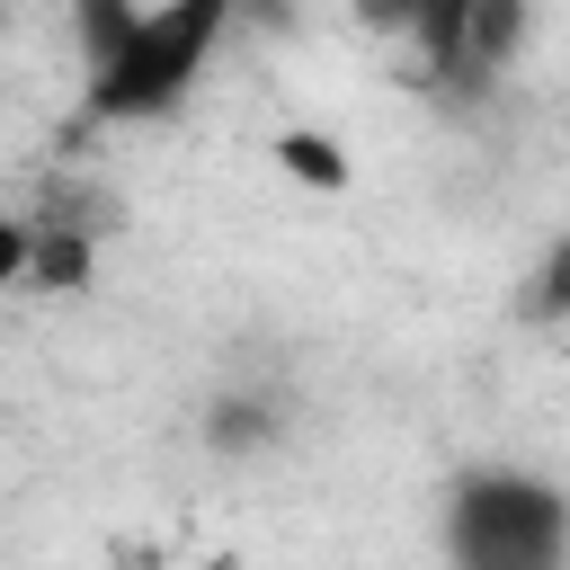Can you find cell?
Returning <instances> with one entry per match:
<instances>
[{
  "instance_id": "3",
  "label": "cell",
  "mask_w": 570,
  "mask_h": 570,
  "mask_svg": "<svg viewBox=\"0 0 570 570\" xmlns=\"http://www.w3.org/2000/svg\"><path fill=\"white\" fill-rule=\"evenodd\" d=\"M205 445H214V454H258V445H276V410L249 401V392H223V401L205 410Z\"/></svg>"
},
{
  "instance_id": "4",
  "label": "cell",
  "mask_w": 570,
  "mask_h": 570,
  "mask_svg": "<svg viewBox=\"0 0 570 570\" xmlns=\"http://www.w3.org/2000/svg\"><path fill=\"white\" fill-rule=\"evenodd\" d=\"M276 160H285L303 187H347V160L330 151V134H285V142H276Z\"/></svg>"
},
{
  "instance_id": "5",
  "label": "cell",
  "mask_w": 570,
  "mask_h": 570,
  "mask_svg": "<svg viewBox=\"0 0 570 570\" xmlns=\"http://www.w3.org/2000/svg\"><path fill=\"white\" fill-rule=\"evenodd\" d=\"M27 240H36V223L0 205V294H9V285H27Z\"/></svg>"
},
{
  "instance_id": "1",
  "label": "cell",
  "mask_w": 570,
  "mask_h": 570,
  "mask_svg": "<svg viewBox=\"0 0 570 570\" xmlns=\"http://www.w3.org/2000/svg\"><path fill=\"white\" fill-rule=\"evenodd\" d=\"M223 36L214 0H169V9H125V0H89L80 9V116L89 125H160L169 107H187L205 53Z\"/></svg>"
},
{
  "instance_id": "2",
  "label": "cell",
  "mask_w": 570,
  "mask_h": 570,
  "mask_svg": "<svg viewBox=\"0 0 570 570\" xmlns=\"http://www.w3.org/2000/svg\"><path fill=\"white\" fill-rule=\"evenodd\" d=\"M445 570H570V499L534 463H472L445 490Z\"/></svg>"
}]
</instances>
